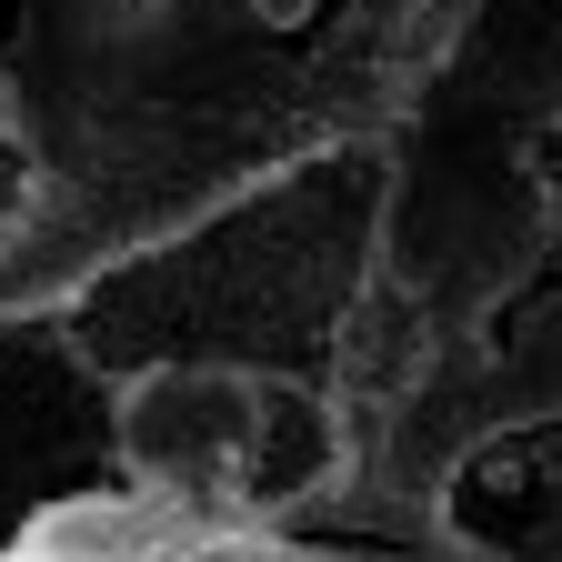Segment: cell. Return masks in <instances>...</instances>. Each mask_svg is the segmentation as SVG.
<instances>
[{"mask_svg":"<svg viewBox=\"0 0 562 562\" xmlns=\"http://www.w3.org/2000/svg\"><path fill=\"white\" fill-rule=\"evenodd\" d=\"M472 60L492 70V91H503V101L542 111L562 91V11H552V0H492L482 31H472Z\"/></svg>","mask_w":562,"mask_h":562,"instance_id":"1","label":"cell"},{"mask_svg":"<svg viewBox=\"0 0 562 562\" xmlns=\"http://www.w3.org/2000/svg\"><path fill=\"white\" fill-rule=\"evenodd\" d=\"M312 11H322V0H241V21H251L261 41H292V31H312Z\"/></svg>","mask_w":562,"mask_h":562,"instance_id":"2","label":"cell"}]
</instances>
